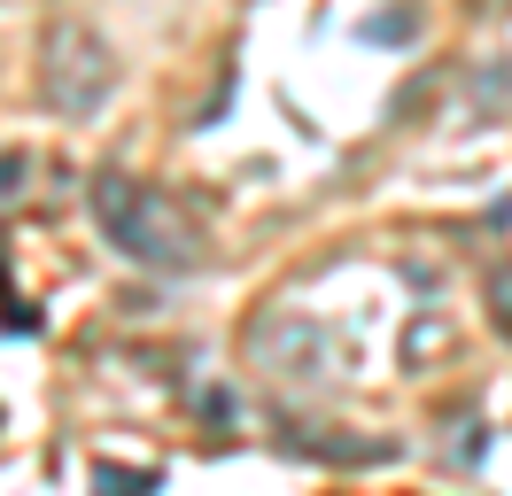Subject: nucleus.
Segmentation results:
<instances>
[{
	"mask_svg": "<svg viewBox=\"0 0 512 496\" xmlns=\"http://www.w3.org/2000/svg\"><path fill=\"white\" fill-rule=\"evenodd\" d=\"M94 217H101V233H109V248H125L132 264H148V272L202 264V233L179 217V202H163L156 186L125 179V171H101L94 179Z\"/></svg>",
	"mask_w": 512,
	"mask_h": 496,
	"instance_id": "obj_1",
	"label": "nucleus"
},
{
	"mask_svg": "<svg viewBox=\"0 0 512 496\" xmlns=\"http://www.w3.org/2000/svg\"><path fill=\"white\" fill-rule=\"evenodd\" d=\"M117 86V62L101 47L86 24H55L47 31V47H39V93H47V109L55 117H94L101 101Z\"/></svg>",
	"mask_w": 512,
	"mask_h": 496,
	"instance_id": "obj_2",
	"label": "nucleus"
},
{
	"mask_svg": "<svg viewBox=\"0 0 512 496\" xmlns=\"http://www.w3.org/2000/svg\"><path fill=\"white\" fill-rule=\"evenodd\" d=\"M249 357L280 388H334L342 380V341L326 334L319 318H295V310H272L249 326Z\"/></svg>",
	"mask_w": 512,
	"mask_h": 496,
	"instance_id": "obj_3",
	"label": "nucleus"
},
{
	"mask_svg": "<svg viewBox=\"0 0 512 496\" xmlns=\"http://www.w3.org/2000/svg\"><path fill=\"white\" fill-rule=\"evenodd\" d=\"M94 496H156V473H148V465L101 458V465H94Z\"/></svg>",
	"mask_w": 512,
	"mask_h": 496,
	"instance_id": "obj_4",
	"label": "nucleus"
},
{
	"mask_svg": "<svg viewBox=\"0 0 512 496\" xmlns=\"http://www.w3.org/2000/svg\"><path fill=\"white\" fill-rule=\"evenodd\" d=\"M357 31H365L373 47H404V39L419 31V8H388V16H365Z\"/></svg>",
	"mask_w": 512,
	"mask_h": 496,
	"instance_id": "obj_5",
	"label": "nucleus"
},
{
	"mask_svg": "<svg viewBox=\"0 0 512 496\" xmlns=\"http://www.w3.org/2000/svg\"><path fill=\"white\" fill-rule=\"evenodd\" d=\"M497 101H512V70H505V62H489V70L474 78V117H489Z\"/></svg>",
	"mask_w": 512,
	"mask_h": 496,
	"instance_id": "obj_6",
	"label": "nucleus"
},
{
	"mask_svg": "<svg viewBox=\"0 0 512 496\" xmlns=\"http://www.w3.org/2000/svg\"><path fill=\"white\" fill-rule=\"evenodd\" d=\"M0 334H39V310L32 303H0Z\"/></svg>",
	"mask_w": 512,
	"mask_h": 496,
	"instance_id": "obj_7",
	"label": "nucleus"
},
{
	"mask_svg": "<svg viewBox=\"0 0 512 496\" xmlns=\"http://www.w3.org/2000/svg\"><path fill=\"white\" fill-rule=\"evenodd\" d=\"M24 194V155H0V202H16Z\"/></svg>",
	"mask_w": 512,
	"mask_h": 496,
	"instance_id": "obj_8",
	"label": "nucleus"
},
{
	"mask_svg": "<svg viewBox=\"0 0 512 496\" xmlns=\"http://www.w3.org/2000/svg\"><path fill=\"white\" fill-rule=\"evenodd\" d=\"M0 279H8V256H0Z\"/></svg>",
	"mask_w": 512,
	"mask_h": 496,
	"instance_id": "obj_9",
	"label": "nucleus"
}]
</instances>
